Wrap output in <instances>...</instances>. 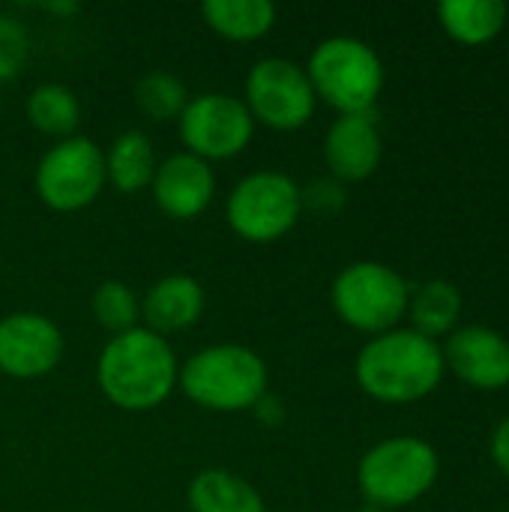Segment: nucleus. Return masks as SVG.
<instances>
[{"mask_svg":"<svg viewBox=\"0 0 509 512\" xmlns=\"http://www.w3.org/2000/svg\"><path fill=\"white\" fill-rule=\"evenodd\" d=\"M444 351L417 330H387L372 336L354 363V378L366 396L384 405H411L426 399L444 381Z\"/></svg>","mask_w":509,"mask_h":512,"instance_id":"1","label":"nucleus"},{"mask_svg":"<svg viewBox=\"0 0 509 512\" xmlns=\"http://www.w3.org/2000/svg\"><path fill=\"white\" fill-rule=\"evenodd\" d=\"M177 357L165 336L135 327L111 336L96 363L102 396L123 411L159 408L177 387Z\"/></svg>","mask_w":509,"mask_h":512,"instance_id":"2","label":"nucleus"},{"mask_svg":"<svg viewBox=\"0 0 509 512\" xmlns=\"http://www.w3.org/2000/svg\"><path fill=\"white\" fill-rule=\"evenodd\" d=\"M177 384L195 405L237 414L267 396V363L246 345H210L183 363Z\"/></svg>","mask_w":509,"mask_h":512,"instance_id":"3","label":"nucleus"},{"mask_svg":"<svg viewBox=\"0 0 509 512\" xmlns=\"http://www.w3.org/2000/svg\"><path fill=\"white\" fill-rule=\"evenodd\" d=\"M306 75L318 99L339 114H369L384 90V63L357 36H330L315 45Z\"/></svg>","mask_w":509,"mask_h":512,"instance_id":"4","label":"nucleus"},{"mask_svg":"<svg viewBox=\"0 0 509 512\" xmlns=\"http://www.w3.org/2000/svg\"><path fill=\"white\" fill-rule=\"evenodd\" d=\"M441 462L429 441L399 435L375 444L357 468V483L369 507L402 510L417 504L438 480Z\"/></svg>","mask_w":509,"mask_h":512,"instance_id":"5","label":"nucleus"},{"mask_svg":"<svg viewBox=\"0 0 509 512\" xmlns=\"http://www.w3.org/2000/svg\"><path fill=\"white\" fill-rule=\"evenodd\" d=\"M408 300V282L390 264L381 261L348 264L330 288V303L336 315L348 327L372 336L396 330L399 321L408 315Z\"/></svg>","mask_w":509,"mask_h":512,"instance_id":"6","label":"nucleus"},{"mask_svg":"<svg viewBox=\"0 0 509 512\" xmlns=\"http://www.w3.org/2000/svg\"><path fill=\"white\" fill-rule=\"evenodd\" d=\"M303 213V189L282 171L246 174L225 201L228 225L249 243L282 240Z\"/></svg>","mask_w":509,"mask_h":512,"instance_id":"7","label":"nucleus"},{"mask_svg":"<svg viewBox=\"0 0 509 512\" xmlns=\"http://www.w3.org/2000/svg\"><path fill=\"white\" fill-rule=\"evenodd\" d=\"M105 180V153L84 135L63 138L36 165V195L57 213L93 204Z\"/></svg>","mask_w":509,"mask_h":512,"instance_id":"8","label":"nucleus"},{"mask_svg":"<svg viewBox=\"0 0 509 512\" xmlns=\"http://www.w3.org/2000/svg\"><path fill=\"white\" fill-rule=\"evenodd\" d=\"M243 102L252 120H261L279 132H294L312 120L318 96L306 66L285 57H264L249 69Z\"/></svg>","mask_w":509,"mask_h":512,"instance_id":"9","label":"nucleus"},{"mask_svg":"<svg viewBox=\"0 0 509 512\" xmlns=\"http://www.w3.org/2000/svg\"><path fill=\"white\" fill-rule=\"evenodd\" d=\"M177 123L186 153L204 162L243 153L255 132V120L246 102L231 93H201L189 99Z\"/></svg>","mask_w":509,"mask_h":512,"instance_id":"10","label":"nucleus"},{"mask_svg":"<svg viewBox=\"0 0 509 512\" xmlns=\"http://www.w3.org/2000/svg\"><path fill=\"white\" fill-rule=\"evenodd\" d=\"M63 357L60 327L36 312H12L0 321V372L9 378H42Z\"/></svg>","mask_w":509,"mask_h":512,"instance_id":"11","label":"nucleus"},{"mask_svg":"<svg viewBox=\"0 0 509 512\" xmlns=\"http://www.w3.org/2000/svg\"><path fill=\"white\" fill-rule=\"evenodd\" d=\"M444 366L468 387L492 393L509 387V339L486 324L456 327L447 336Z\"/></svg>","mask_w":509,"mask_h":512,"instance_id":"12","label":"nucleus"},{"mask_svg":"<svg viewBox=\"0 0 509 512\" xmlns=\"http://www.w3.org/2000/svg\"><path fill=\"white\" fill-rule=\"evenodd\" d=\"M150 189L165 216L195 219L210 207V201L216 195V174H213L210 162L183 150L156 165Z\"/></svg>","mask_w":509,"mask_h":512,"instance_id":"13","label":"nucleus"},{"mask_svg":"<svg viewBox=\"0 0 509 512\" xmlns=\"http://www.w3.org/2000/svg\"><path fill=\"white\" fill-rule=\"evenodd\" d=\"M384 156L381 129L369 114H339V120L327 129L324 138V159L336 180L360 183L369 180Z\"/></svg>","mask_w":509,"mask_h":512,"instance_id":"14","label":"nucleus"},{"mask_svg":"<svg viewBox=\"0 0 509 512\" xmlns=\"http://www.w3.org/2000/svg\"><path fill=\"white\" fill-rule=\"evenodd\" d=\"M204 303H207V297H204L201 282L192 276L174 273V276L159 279L147 291V297L141 303V318L147 321V330L168 336V333H180V330L192 327L201 318Z\"/></svg>","mask_w":509,"mask_h":512,"instance_id":"15","label":"nucleus"},{"mask_svg":"<svg viewBox=\"0 0 509 512\" xmlns=\"http://www.w3.org/2000/svg\"><path fill=\"white\" fill-rule=\"evenodd\" d=\"M435 15L450 39L477 48L501 36L509 9L501 0H441Z\"/></svg>","mask_w":509,"mask_h":512,"instance_id":"16","label":"nucleus"},{"mask_svg":"<svg viewBox=\"0 0 509 512\" xmlns=\"http://www.w3.org/2000/svg\"><path fill=\"white\" fill-rule=\"evenodd\" d=\"M192 512H267L258 489L234 471L207 468L189 483Z\"/></svg>","mask_w":509,"mask_h":512,"instance_id":"17","label":"nucleus"},{"mask_svg":"<svg viewBox=\"0 0 509 512\" xmlns=\"http://www.w3.org/2000/svg\"><path fill=\"white\" fill-rule=\"evenodd\" d=\"M462 315V294L453 282L447 279H429L417 291H411L408 300V318L411 330H417L426 339H441L450 336L459 324Z\"/></svg>","mask_w":509,"mask_h":512,"instance_id":"18","label":"nucleus"},{"mask_svg":"<svg viewBox=\"0 0 509 512\" xmlns=\"http://www.w3.org/2000/svg\"><path fill=\"white\" fill-rule=\"evenodd\" d=\"M153 174H156V156L150 138L138 129L117 135L111 150L105 153V177L111 180V186L123 195H135L144 186H150Z\"/></svg>","mask_w":509,"mask_h":512,"instance_id":"19","label":"nucleus"},{"mask_svg":"<svg viewBox=\"0 0 509 512\" xmlns=\"http://www.w3.org/2000/svg\"><path fill=\"white\" fill-rule=\"evenodd\" d=\"M201 12L210 30L234 42L261 39L276 24V6L270 0H207Z\"/></svg>","mask_w":509,"mask_h":512,"instance_id":"20","label":"nucleus"},{"mask_svg":"<svg viewBox=\"0 0 509 512\" xmlns=\"http://www.w3.org/2000/svg\"><path fill=\"white\" fill-rule=\"evenodd\" d=\"M27 120L45 135L69 138L81 120L78 96L66 84H39L27 96Z\"/></svg>","mask_w":509,"mask_h":512,"instance_id":"21","label":"nucleus"},{"mask_svg":"<svg viewBox=\"0 0 509 512\" xmlns=\"http://www.w3.org/2000/svg\"><path fill=\"white\" fill-rule=\"evenodd\" d=\"M135 102L150 120L165 123V120H180L183 108L189 105V93L177 75L156 69L135 84Z\"/></svg>","mask_w":509,"mask_h":512,"instance_id":"22","label":"nucleus"},{"mask_svg":"<svg viewBox=\"0 0 509 512\" xmlns=\"http://www.w3.org/2000/svg\"><path fill=\"white\" fill-rule=\"evenodd\" d=\"M90 309H93L96 324L105 327L114 336H120L126 330H135L138 318H141V303H138L135 291L126 282H120V279H105L93 291Z\"/></svg>","mask_w":509,"mask_h":512,"instance_id":"23","label":"nucleus"},{"mask_svg":"<svg viewBox=\"0 0 509 512\" xmlns=\"http://www.w3.org/2000/svg\"><path fill=\"white\" fill-rule=\"evenodd\" d=\"M27 33L15 18L0 15V81H9L21 72L27 60Z\"/></svg>","mask_w":509,"mask_h":512,"instance_id":"24","label":"nucleus"},{"mask_svg":"<svg viewBox=\"0 0 509 512\" xmlns=\"http://www.w3.org/2000/svg\"><path fill=\"white\" fill-rule=\"evenodd\" d=\"M309 192H315V195H303V204L312 201L318 210H324V201H327V213L339 210L345 204V192H342L339 180H318V183L309 186Z\"/></svg>","mask_w":509,"mask_h":512,"instance_id":"25","label":"nucleus"},{"mask_svg":"<svg viewBox=\"0 0 509 512\" xmlns=\"http://www.w3.org/2000/svg\"><path fill=\"white\" fill-rule=\"evenodd\" d=\"M489 450H492V462H495V468L504 474L509 480V417H504L501 423H498V429L492 432V444H489Z\"/></svg>","mask_w":509,"mask_h":512,"instance_id":"26","label":"nucleus"},{"mask_svg":"<svg viewBox=\"0 0 509 512\" xmlns=\"http://www.w3.org/2000/svg\"><path fill=\"white\" fill-rule=\"evenodd\" d=\"M45 9H54V12H75L78 6H75V3H48Z\"/></svg>","mask_w":509,"mask_h":512,"instance_id":"27","label":"nucleus"},{"mask_svg":"<svg viewBox=\"0 0 509 512\" xmlns=\"http://www.w3.org/2000/svg\"><path fill=\"white\" fill-rule=\"evenodd\" d=\"M0 15H3V12H0Z\"/></svg>","mask_w":509,"mask_h":512,"instance_id":"28","label":"nucleus"}]
</instances>
